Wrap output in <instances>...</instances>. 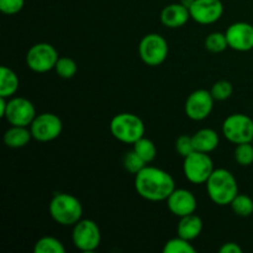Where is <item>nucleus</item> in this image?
Returning a JSON list of instances; mask_svg holds the SVG:
<instances>
[{
    "instance_id": "nucleus-27",
    "label": "nucleus",
    "mask_w": 253,
    "mask_h": 253,
    "mask_svg": "<svg viewBox=\"0 0 253 253\" xmlns=\"http://www.w3.org/2000/svg\"><path fill=\"white\" fill-rule=\"evenodd\" d=\"M235 160L242 167H249V166L253 165V143L246 142L236 145Z\"/></svg>"
},
{
    "instance_id": "nucleus-23",
    "label": "nucleus",
    "mask_w": 253,
    "mask_h": 253,
    "mask_svg": "<svg viewBox=\"0 0 253 253\" xmlns=\"http://www.w3.org/2000/svg\"><path fill=\"white\" fill-rule=\"evenodd\" d=\"M230 205L237 216L249 217L253 214V200L246 194H237Z\"/></svg>"
},
{
    "instance_id": "nucleus-34",
    "label": "nucleus",
    "mask_w": 253,
    "mask_h": 253,
    "mask_svg": "<svg viewBox=\"0 0 253 253\" xmlns=\"http://www.w3.org/2000/svg\"><path fill=\"white\" fill-rule=\"evenodd\" d=\"M180 4L184 5L185 7H188V9H190V6L193 5V2H194V0H180Z\"/></svg>"
},
{
    "instance_id": "nucleus-29",
    "label": "nucleus",
    "mask_w": 253,
    "mask_h": 253,
    "mask_svg": "<svg viewBox=\"0 0 253 253\" xmlns=\"http://www.w3.org/2000/svg\"><path fill=\"white\" fill-rule=\"evenodd\" d=\"M232 84L229 81H217L216 83H214V85L210 89V93H211L212 98L217 101H224L227 100L230 96L232 95Z\"/></svg>"
},
{
    "instance_id": "nucleus-15",
    "label": "nucleus",
    "mask_w": 253,
    "mask_h": 253,
    "mask_svg": "<svg viewBox=\"0 0 253 253\" xmlns=\"http://www.w3.org/2000/svg\"><path fill=\"white\" fill-rule=\"evenodd\" d=\"M166 202H167V207L169 211L178 217L194 214L198 208L195 195L190 190L183 189V188H180V189L175 188Z\"/></svg>"
},
{
    "instance_id": "nucleus-20",
    "label": "nucleus",
    "mask_w": 253,
    "mask_h": 253,
    "mask_svg": "<svg viewBox=\"0 0 253 253\" xmlns=\"http://www.w3.org/2000/svg\"><path fill=\"white\" fill-rule=\"evenodd\" d=\"M19 77L6 66H2L0 69V96L1 98H12L19 90Z\"/></svg>"
},
{
    "instance_id": "nucleus-21",
    "label": "nucleus",
    "mask_w": 253,
    "mask_h": 253,
    "mask_svg": "<svg viewBox=\"0 0 253 253\" xmlns=\"http://www.w3.org/2000/svg\"><path fill=\"white\" fill-rule=\"evenodd\" d=\"M35 253H64L66 247L63 246L61 241L56 237L43 236L34 246Z\"/></svg>"
},
{
    "instance_id": "nucleus-1",
    "label": "nucleus",
    "mask_w": 253,
    "mask_h": 253,
    "mask_svg": "<svg viewBox=\"0 0 253 253\" xmlns=\"http://www.w3.org/2000/svg\"><path fill=\"white\" fill-rule=\"evenodd\" d=\"M135 189L141 198L148 202H163L175 189V182L166 170L146 166L135 174Z\"/></svg>"
},
{
    "instance_id": "nucleus-33",
    "label": "nucleus",
    "mask_w": 253,
    "mask_h": 253,
    "mask_svg": "<svg viewBox=\"0 0 253 253\" xmlns=\"http://www.w3.org/2000/svg\"><path fill=\"white\" fill-rule=\"evenodd\" d=\"M6 106H7V99L1 98V96H0V116H1V118H4L5 111H6Z\"/></svg>"
},
{
    "instance_id": "nucleus-18",
    "label": "nucleus",
    "mask_w": 253,
    "mask_h": 253,
    "mask_svg": "<svg viewBox=\"0 0 253 253\" xmlns=\"http://www.w3.org/2000/svg\"><path fill=\"white\" fill-rule=\"evenodd\" d=\"M203 231V221L198 215L190 214L187 216L180 217L179 222L177 226V234L178 236L183 237V239L188 240V241H193Z\"/></svg>"
},
{
    "instance_id": "nucleus-10",
    "label": "nucleus",
    "mask_w": 253,
    "mask_h": 253,
    "mask_svg": "<svg viewBox=\"0 0 253 253\" xmlns=\"http://www.w3.org/2000/svg\"><path fill=\"white\" fill-rule=\"evenodd\" d=\"M32 137L40 142H49L58 137L63 130L62 120L52 113H43L36 115L30 125Z\"/></svg>"
},
{
    "instance_id": "nucleus-5",
    "label": "nucleus",
    "mask_w": 253,
    "mask_h": 253,
    "mask_svg": "<svg viewBox=\"0 0 253 253\" xmlns=\"http://www.w3.org/2000/svg\"><path fill=\"white\" fill-rule=\"evenodd\" d=\"M214 172V163L209 153L194 151L183 162L184 177L193 184H204Z\"/></svg>"
},
{
    "instance_id": "nucleus-3",
    "label": "nucleus",
    "mask_w": 253,
    "mask_h": 253,
    "mask_svg": "<svg viewBox=\"0 0 253 253\" xmlns=\"http://www.w3.org/2000/svg\"><path fill=\"white\" fill-rule=\"evenodd\" d=\"M49 215L62 226H74L83 216L81 200L68 193H57L49 202Z\"/></svg>"
},
{
    "instance_id": "nucleus-2",
    "label": "nucleus",
    "mask_w": 253,
    "mask_h": 253,
    "mask_svg": "<svg viewBox=\"0 0 253 253\" xmlns=\"http://www.w3.org/2000/svg\"><path fill=\"white\" fill-rule=\"evenodd\" d=\"M207 192L210 200L219 207H226L239 194V184L230 170L225 168L214 169L207 180Z\"/></svg>"
},
{
    "instance_id": "nucleus-24",
    "label": "nucleus",
    "mask_w": 253,
    "mask_h": 253,
    "mask_svg": "<svg viewBox=\"0 0 253 253\" xmlns=\"http://www.w3.org/2000/svg\"><path fill=\"white\" fill-rule=\"evenodd\" d=\"M204 46L211 53H221L229 47V42L226 35L222 32H211L205 39Z\"/></svg>"
},
{
    "instance_id": "nucleus-26",
    "label": "nucleus",
    "mask_w": 253,
    "mask_h": 253,
    "mask_svg": "<svg viewBox=\"0 0 253 253\" xmlns=\"http://www.w3.org/2000/svg\"><path fill=\"white\" fill-rule=\"evenodd\" d=\"M54 71H56V73L61 78L71 79L77 74L78 66L74 62V59L69 58V57H59L56 63V67H54Z\"/></svg>"
},
{
    "instance_id": "nucleus-25",
    "label": "nucleus",
    "mask_w": 253,
    "mask_h": 253,
    "mask_svg": "<svg viewBox=\"0 0 253 253\" xmlns=\"http://www.w3.org/2000/svg\"><path fill=\"white\" fill-rule=\"evenodd\" d=\"M197 249L190 244V241L177 236L168 240L163 246V253H195Z\"/></svg>"
},
{
    "instance_id": "nucleus-35",
    "label": "nucleus",
    "mask_w": 253,
    "mask_h": 253,
    "mask_svg": "<svg viewBox=\"0 0 253 253\" xmlns=\"http://www.w3.org/2000/svg\"><path fill=\"white\" fill-rule=\"evenodd\" d=\"M252 143H253V141H252Z\"/></svg>"
},
{
    "instance_id": "nucleus-6",
    "label": "nucleus",
    "mask_w": 253,
    "mask_h": 253,
    "mask_svg": "<svg viewBox=\"0 0 253 253\" xmlns=\"http://www.w3.org/2000/svg\"><path fill=\"white\" fill-rule=\"evenodd\" d=\"M222 135L235 145L252 142L253 120L245 114H232L222 123Z\"/></svg>"
},
{
    "instance_id": "nucleus-11",
    "label": "nucleus",
    "mask_w": 253,
    "mask_h": 253,
    "mask_svg": "<svg viewBox=\"0 0 253 253\" xmlns=\"http://www.w3.org/2000/svg\"><path fill=\"white\" fill-rule=\"evenodd\" d=\"M35 118H36V109L29 99L21 96L9 98L4 119L10 125L29 127Z\"/></svg>"
},
{
    "instance_id": "nucleus-13",
    "label": "nucleus",
    "mask_w": 253,
    "mask_h": 253,
    "mask_svg": "<svg viewBox=\"0 0 253 253\" xmlns=\"http://www.w3.org/2000/svg\"><path fill=\"white\" fill-rule=\"evenodd\" d=\"M190 17L200 25H210L219 21L224 14L221 0H194L189 9Z\"/></svg>"
},
{
    "instance_id": "nucleus-19",
    "label": "nucleus",
    "mask_w": 253,
    "mask_h": 253,
    "mask_svg": "<svg viewBox=\"0 0 253 253\" xmlns=\"http://www.w3.org/2000/svg\"><path fill=\"white\" fill-rule=\"evenodd\" d=\"M31 130L26 126H12L4 133V143L10 148H22L31 141Z\"/></svg>"
},
{
    "instance_id": "nucleus-12",
    "label": "nucleus",
    "mask_w": 253,
    "mask_h": 253,
    "mask_svg": "<svg viewBox=\"0 0 253 253\" xmlns=\"http://www.w3.org/2000/svg\"><path fill=\"white\" fill-rule=\"evenodd\" d=\"M215 99L212 98L210 90L198 89L194 90L185 100V115L194 121L205 120L211 114L214 108Z\"/></svg>"
},
{
    "instance_id": "nucleus-7",
    "label": "nucleus",
    "mask_w": 253,
    "mask_h": 253,
    "mask_svg": "<svg viewBox=\"0 0 253 253\" xmlns=\"http://www.w3.org/2000/svg\"><path fill=\"white\" fill-rule=\"evenodd\" d=\"M72 241L77 250L82 252H94L101 242V232L93 220L82 219L73 226Z\"/></svg>"
},
{
    "instance_id": "nucleus-8",
    "label": "nucleus",
    "mask_w": 253,
    "mask_h": 253,
    "mask_svg": "<svg viewBox=\"0 0 253 253\" xmlns=\"http://www.w3.org/2000/svg\"><path fill=\"white\" fill-rule=\"evenodd\" d=\"M168 42L160 34H148L138 44V54L143 63L151 67L161 66L168 56Z\"/></svg>"
},
{
    "instance_id": "nucleus-14",
    "label": "nucleus",
    "mask_w": 253,
    "mask_h": 253,
    "mask_svg": "<svg viewBox=\"0 0 253 253\" xmlns=\"http://www.w3.org/2000/svg\"><path fill=\"white\" fill-rule=\"evenodd\" d=\"M230 48L237 52H249L253 49V25L240 21L230 25L225 32Z\"/></svg>"
},
{
    "instance_id": "nucleus-28",
    "label": "nucleus",
    "mask_w": 253,
    "mask_h": 253,
    "mask_svg": "<svg viewBox=\"0 0 253 253\" xmlns=\"http://www.w3.org/2000/svg\"><path fill=\"white\" fill-rule=\"evenodd\" d=\"M123 163L125 169L127 170V172L132 173V174H137L140 170H142L143 168L147 166V163H146L133 150L125 153V156H124L123 158Z\"/></svg>"
},
{
    "instance_id": "nucleus-16",
    "label": "nucleus",
    "mask_w": 253,
    "mask_h": 253,
    "mask_svg": "<svg viewBox=\"0 0 253 253\" xmlns=\"http://www.w3.org/2000/svg\"><path fill=\"white\" fill-rule=\"evenodd\" d=\"M190 12L180 2H173L163 7L161 11V22L168 29H179L189 21Z\"/></svg>"
},
{
    "instance_id": "nucleus-31",
    "label": "nucleus",
    "mask_w": 253,
    "mask_h": 253,
    "mask_svg": "<svg viewBox=\"0 0 253 253\" xmlns=\"http://www.w3.org/2000/svg\"><path fill=\"white\" fill-rule=\"evenodd\" d=\"M25 6V0H0V11L6 15H15Z\"/></svg>"
},
{
    "instance_id": "nucleus-9",
    "label": "nucleus",
    "mask_w": 253,
    "mask_h": 253,
    "mask_svg": "<svg viewBox=\"0 0 253 253\" xmlns=\"http://www.w3.org/2000/svg\"><path fill=\"white\" fill-rule=\"evenodd\" d=\"M59 56L54 46L47 42H40L30 47L26 53V64L36 73H47L56 67Z\"/></svg>"
},
{
    "instance_id": "nucleus-32",
    "label": "nucleus",
    "mask_w": 253,
    "mask_h": 253,
    "mask_svg": "<svg viewBox=\"0 0 253 253\" xmlns=\"http://www.w3.org/2000/svg\"><path fill=\"white\" fill-rule=\"evenodd\" d=\"M220 253H242V249L236 242H226L219 249Z\"/></svg>"
},
{
    "instance_id": "nucleus-17",
    "label": "nucleus",
    "mask_w": 253,
    "mask_h": 253,
    "mask_svg": "<svg viewBox=\"0 0 253 253\" xmlns=\"http://www.w3.org/2000/svg\"><path fill=\"white\" fill-rule=\"evenodd\" d=\"M192 138L194 150L204 153H210L214 150H216L220 142L219 133L215 130H212V128L208 127L198 130L192 136Z\"/></svg>"
},
{
    "instance_id": "nucleus-22",
    "label": "nucleus",
    "mask_w": 253,
    "mask_h": 253,
    "mask_svg": "<svg viewBox=\"0 0 253 253\" xmlns=\"http://www.w3.org/2000/svg\"><path fill=\"white\" fill-rule=\"evenodd\" d=\"M132 150L135 151L147 165L152 162L156 158V156H157V147H156V145L153 143V141L148 140L145 136L133 143Z\"/></svg>"
},
{
    "instance_id": "nucleus-30",
    "label": "nucleus",
    "mask_w": 253,
    "mask_h": 253,
    "mask_svg": "<svg viewBox=\"0 0 253 253\" xmlns=\"http://www.w3.org/2000/svg\"><path fill=\"white\" fill-rule=\"evenodd\" d=\"M175 151L182 156L183 158L187 157L192 152H194V145H193L192 136L182 135L175 141Z\"/></svg>"
},
{
    "instance_id": "nucleus-4",
    "label": "nucleus",
    "mask_w": 253,
    "mask_h": 253,
    "mask_svg": "<svg viewBox=\"0 0 253 253\" xmlns=\"http://www.w3.org/2000/svg\"><path fill=\"white\" fill-rule=\"evenodd\" d=\"M110 132L120 142L133 145L145 135V124L135 114L121 113L111 119Z\"/></svg>"
}]
</instances>
